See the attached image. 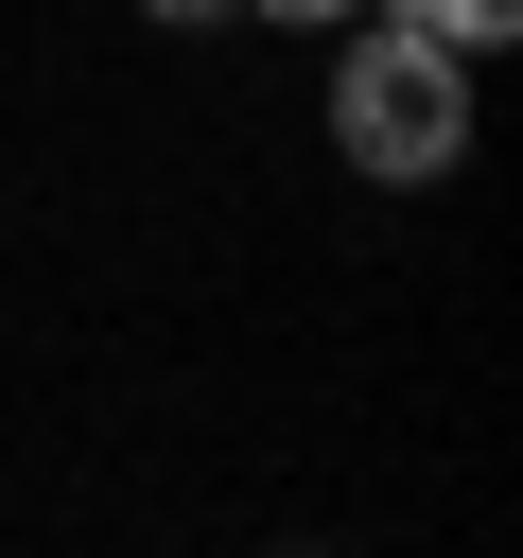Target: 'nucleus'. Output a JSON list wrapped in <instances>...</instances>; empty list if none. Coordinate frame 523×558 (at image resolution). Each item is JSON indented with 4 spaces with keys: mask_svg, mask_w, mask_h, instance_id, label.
<instances>
[{
    "mask_svg": "<svg viewBox=\"0 0 523 558\" xmlns=\"http://www.w3.org/2000/svg\"><path fill=\"white\" fill-rule=\"evenodd\" d=\"M331 140H349V174L436 192V174L471 157V52H453V35H418V17L349 35V52H331Z\"/></svg>",
    "mask_w": 523,
    "mask_h": 558,
    "instance_id": "f257e3e1",
    "label": "nucleus"
},
{
    "mask_svg": "<svg viewBox=\"0 0 523 558\" xmlns=\"http://www.w3.org/2000/svg\"><path fill=\"white\" fill-rule=\"evenodd\" d=\"M244 17H279V35H314V17H366V0H244Z\"/></svg>",
    "mask_w": 523,
    "mask_h": 558,
    "instance_id": "20e7f679",
    "label": "nucleus"
},
{
    "mask_svg": "<svg viewBox=\"0 0 523 558\" xmlns=\"http://www.w3.org/2000/svg\"><path fill=\"white\" fill-rule=\"evenodd\" d=\"M139 17H174V35H227V17H244V0H139Z\"/></svg>",
    "mask_w": 523,
    "mask_h": 558,
    "instance_id": "7ed1b4c3",
    "label": "nucleus"
},
{
    "mask_svg": "<svg viewBox=\"0 0 523 558\" xmlns=\"http://www.w3.org/2000/svg\"><path fill=\"white\" fill-rule=\"evenodd\" d=\"M401 17H418V35H453V52H506V35H523V0H401Z\"/></svg>",
    "mask_w": 523,
    "mask_h": 558,
    "instance_id": "f03ea898",
    "label": "nucleus"
}]
</instances>
